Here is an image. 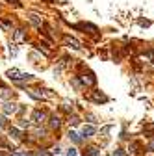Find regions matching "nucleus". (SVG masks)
Segmentation results:
<instances>
[{
	"instance_id": "nucleus-1",
	"label": "nucleus",
	"mask_w": 154,
	"mask_h": 156,
	"mask_svg": "<svg viewBox=\"0 0 154 156\" xmlns=\"http://www.w3.org/2000/svg\"><path fill=\"white\" fill-rule=\"evenodd\" d=\"M8 78L9 80H32V74L28 73H21V71H17V69H9L8 71Z\"/></svg>"
},
{
	"instance_id": "nucleus-2",
	"label": "nucleus",
	"mask_w": 154,
	"mask_h": 156,
	"mask_svg": "<svg viewBox=\"0 0 154 156\" xmlns=\"http://www.w3.org/2000/svg\"><path fill=\"white\" fill-rule=\"evenodd\" d=\"M95 132H97V128L91 126V125H87V126H84V128H82V136H84V138H91Z\"/></svg>"
},
{
	"instance_id": "nucleus-3",
	"label": "nucleus",
	"mask_w": 154,
	"mask_h": 156,
	"mask_svg": "<svg viewBox=\"0 0 154 156\" xmlns=\"http://www.w3.org/2000/svg\"><path fill=\"white\" fill-rule=\"evenodd\" d=\"M4 113L6 115H9V113H15L17 112V104H13V102H4Z\"/></svg>"
},
{
	"instance_id": "nucleus-4",
	"label": "nucleus",
	"mask_w": 154,
	"mask_h": 156,
	"mask_svg": "<svg viewBox=\"0 0 154 156\" xmlns=\"http://www.w3.org/2000/svg\"><path fill=\"white\" fill-rule=\"evenodd\" d=\"M45 117H47V115H45V112L35 110V112H33V115H32V119H33L35 123H43V121H45Z\"/></svg>"
},
{
	"instance_id": "nucleus-5",
	"label": "nucleus",
	"mask_w": 154,
	"mask_h": 156,
	"mask_svg": "<svg viewBox=\"0 0 154 156\" xmlns=\"http://www.w3.org/2000/svg\"><path fill=\"white\" fill-rule=\"evenodd\" d=\"M65 43H67L71 48H74V50H78V48H80V43L76 41V39H72V37H65Z\"/></svg>"
},
{
	"instance_id": "nucleus-6",
	"label": "nucleus",
	"mask_w": 154,
	"mask_h": 156,
	"mask_svg": "<svg viewBox=\"0 0 154 156\" xmlns=\"http://www.w3.org/2000/svg\"><path fill=\"white\" fill-rule=\"evenodd\" d=\"M30 21H32V23H33L35 26H41V19H39V17H37L35 13H32V15H30Z\"/></svg>"
},
{
	"instance_id": "nucleus-7",
	"label": "nucleus",
	"mask_w": 154,
	"mask_h": 156,
	"mask_svg": "<svg viewBox=\"0 0 154 156\" xmlns=\"http://www.w3.org/2000/svg\"><path fill=\"white\" fill-rule=\"evenodd\" d=\"M15 41H24V30H17L15 32Z\"/></svg>"
},
{
	"instance_id": "nucleus-8",
	"label": "nucleus",
	"mask_w": 154,
	"mask_h": 156,
	"mask_svg": "<svg viewBox=\"0 0 154 156\" xmlns=\"http://www.w3.org/2000/svg\"><path fill=\"white\" fill-rule=\"evenodd\" d=\"M50 126L52 128H60V117H52V119H50Z\"/></svg>"
},
{
	"instance_id": "nucleus-9",
	"label": "nucleus",
	"mask_w": 154,
	"mask_h": 156,
	"mask_svg": "<svg viewBox=\"0 0 154 156\" xmlns=\"http://www.w3.org/2000/svg\"><path fill=\"white\" fill-rule=\"evenodd\" d=\"M69 138H71L74 143H80V141H82V140H80V136H78V134H74V132H69Z\"/></svg>"
},
{
	"instance_id": "nucleus-10",
	"label": "nucleus",
	"mask_w": 154,
	"mask_h": 156,
	"mask_svg": "<svg viewBox=\"0 0 154 156\" xmlns=\"http://www.w3.org/2000/svg\"><path fill=\"white\" fill-rule=\"evenodd\" d=\"M86 156H99V151L95 149V147H91V149H87V152H86Z\"/></svg>"
},
{
	"instance_id": "nucleus-11",
	"label": "nucleus",
	"mask_w": 154,
	"mask_h": 156,
	"mask_svg": "<svg viewBox=\"0 0 154 156\" xmlns=\"http://www.w3.org/2000/svg\"><path fill=\"white\" fill-rule=\"evenodd\" d=\"M9 136H13V138H21V132H19L17 128H9Z\"/></svg>"
},
{
	"instance_id": "nucleus-12",
	"label": "nucleus",
	"mask_w": 154,
	"mask_h": 156,
	"mask_svg": "<svg viewBox=\"0 0 154 156\" xmlns=\"http://www.w3.org/2000/svg\"><path fill=\"white\" fill-rule=\"evenodd\" d=\"M67 156H76V149H69L67 151Z\"/></svg>"
},
{
	"instance_id": "nucleus-13",
	"label": "nucleus",
	"mask_w": 154,
	"mask_h": 156,
	"mask_svg": "<svg viewBox=\"0 0 154 156\" xmlns=\"http://www.w3.org/2000/svg\"><path fill=\"white\" fill-rule=\"evenodd\" d=\"M115 156H124V152L123 151H117V152H115Z\"/></svg>"
},
{
	"instance_id": "nucleus-14",
	"label": "nucleus",
	"mask_w": 154,
	"mask_h": 156,
	"mask_svg": "<svg viewBox=\"0 0 154 156\" xmlns=\"http://www.w3.org/2000/svg\"><path fill=\"white\" fill-rule=\"evenodd\" d=\"M11 156H26V154H23V152H15V154H11Z\"/></svg>"
},
{
	"instance_id": "nucleus-15",
	"label": "nucleus",
	"mask_w": 154,
	"mask_h": 156,
	"mask_svg": "<svg viewBox=\"0 0 154 156\" xmlns=\"http://www.w3.org/2000/svg\"><path fill=\"white\" fill-rule=\"evenodd\" d=\"M37 156H48L47 152H37Z\"/></svg>"
},
{
	"instance_id": "nucleus-16",
	"label": "nucleus",
	"mask_w": 154,
	"mask_h": 156,
	"mask_svg": "<svg viewBox=\"0 0 154 156\" xmlns=\"http://www.w3.org/2000/svg\"><path fill=\"white\" fill-rule=\"evenodd\" d=\"M149 149H150V151H154V143H150V145H149Z\"/></svg>"
}]
</instances>
